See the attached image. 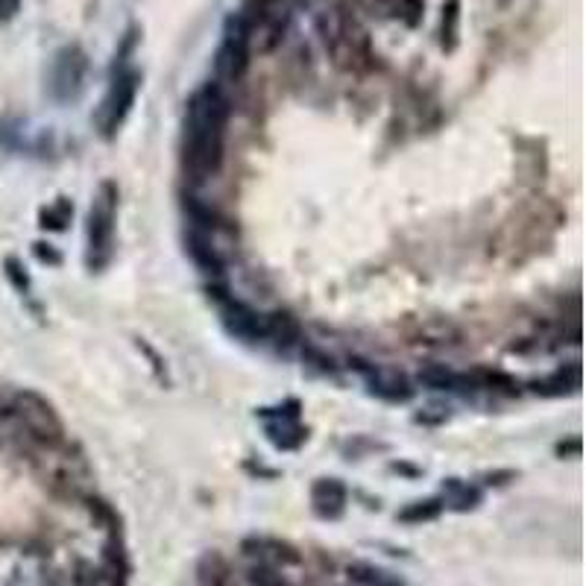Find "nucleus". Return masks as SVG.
<instances>
[{
    "instance_id": "f257e3e1",
    "label": "nucleus",
    "mask_w": 586,
    "mask_h": 586,
    "mask_svg": "<svg viewBox=\"0 0 586 586\" xmlns=\"http://www.w3.org/2000/svg\"><path fill=\"white\" fill-rule=\"evenodd\" d=\"M229 112V97L220 82H205L191 94L182 124V168L194 182L211 179L223 168Z\"/></svg>"
},
{
    "instance_id": "f03ea898",
    "label": "nucleus",
    "mask_w": 586,
    "mask_h": 586,
    "mask_svg": "<svg viewBox=\"0 0 586 586\" xmlns=\"http://www.w3.org/2000/svg\"><path fill=\"white\" fill-rule=\"evenodd\" d=\"M115 217H117V188L115 182H103L97 188L89 223H85V267L100 273L115 255Z\"/></svg>"
},
{
    "instance_id": "7ed1b4c3",
    "label": "nucleus",
    "mask_w": 586,
    "mask_h": 586,
    "mask_svg": "<svg viewBox=\"0 0 586 586\" xmlns=\"http://www.w3.org/2000/svg\"><path fill=\"white\" fill-rule=\"evenodd\" d=\"M9 414H13L21 428H24L32 440L45 443V446H59L65 440V422L53 410L47 399H41L32 390H21L9 399Z\"/></svg>"
},
{
    "instance_id": "20e7f679",
    "label": "nucleus",
    "mask_w": 586,
    "mask_h": 586,
    "mask_svg": "<svg viewBox=\"0 0 586 586\" xmlns=\"http://www.w3.org/2000/svg\"><path fill=\"white\" fill-rule=\"evenodd\" d=\"M249 56H253V45H249V24L244 15H229L223 24V41L220 50L214 56V71L217 77L226 82L244 80V73L249 68Z\"/></svg>"
},
{
    "instance_id": "39448f33",
    "label": "nucleus",
    "mask_w": 586,
    "mask_h": 586,
    "mask_svg": "<svg viewBox=\"0 0 586 586\" xmlns=\"http://www.w3.org/2000/svg\"><path fill=\"white\" fill-rule=\"evenodd\" d=\"M89 56L80 45H65L50 62V97L56 103H73L85 89Z\"/></svg>"
},
{
    "instance_id": "423d86ee",
    "label": "nucleus",
    "mask_w": 586,
    "mask_h": 586,
    "mask_svg": "<svg viewBox=\"0 0 586 586\" xmlns=\"http://www.w3.org/2000/svg\"><path fill=\"white\" fill-rule=\"evenodd\" d=\"M138 85H141V73L133 68L117 71L112 77V85H108L103 106H100V129L106 138H115L117 129L126 124V117L135 106Z\"/></svg>"
},
{
    "instance_id": "0eeeda50",
    "label": "nucleus",
    "mask_w": 586,
    "mask_h": 586,
    "mask_svg": "<svg viewBox=\"0 0 586 586\" xmlns=\"http://www.w3.org/2000/svg\"><path fill=\"white\" fill-rule=\"evenodd\" d=\"M220 317H223L226 332H229L232 338L246 340V343L264 340V314H258L255 308H249L246 302L226 299L223 308H220Z\"/></svg>"
},
{
    "instance_id": "6e6552de",
    "label": "nucleus",
    "mask_w": 586,
    "mask_h": 586,
    "mask_svg": "<svg viewBox=\"0 0 586 586\" xmlns=\"http://www.w3.org/2000/svg\"><path fill=\"white\" fill-rule=\"evenodd\" d=\"M364 378L370 384V393L387 401H408L414 396V387H410L408 375L393 370V366H364Z\"/></svg>"
},
{
    "instance_id": "1a4fd4ad",
    "label": "nucleus",
    "mask_w": 586,
    "mask_h": 586,
    "mask_svg": "<svg viewBox=\"0 0 586 586\" xmlns=\"http://www.w3.org/2000/svg\"><path fill=\"white\" fill-rule=\"evenodd\" d=\"M346 487L338 478H320L311 487V507L320 519H340L346 510Z\"/></svg>"
},
{
    "instance_id": "9d476101",
    "label": "nucleus",
    "mask_w": 586,
    "mask_h": 586,
    "mask_svg": "<svg viewBox=\"0 0 586 586\" xmlns=\"http://www.w3.org/2000/svg\"><path fill=\"white\" fill-rule=\"evenodd\" d=\"M185 253L191 255V262L197 264L203 273H209V276H220L223 273V258L214 249L209 232L194 229V226H191V229L185 232Z\"/></svg>"
},
{
    "instance_id": "9b49d317",
    "label": "nucleus",
    "mask_w": 586,
    "mask_h": 586,
    "mask_svg": "<svg viewBox=\"0 0 586 586\" xmlns=\"http://www.w3.org/2000/svg\"><path fill=\"white\" fill-rule=\"evenodd\" d=\"M244 555L249 557H258V560H273V563H285V566H297L302 560V555L290 542H281V539H246L244 542Z\"/></svg>"
},
{
    "instance_id": "f8f14e48",
    "label": "nucleus",
    "mask_w": 586,
    "mask_h": 586,
    "mask_svg": "<svg viewBox=\"0 0 586 586\" xmlns=\"http://www.w3.org/2000/svg\"><path fill=\"white\" fill-rule=\"evenodd\" d=\"M302 338V329L293 314L288 311H273V314H264V340H273L276 346H293L299 343Z\"/></svg>"
},
{
    "instance_id": "ddd939ff",
    "label": "nucleus",
    "mask_w": 586,
    "mask_h": 586,
    "mask_svg": "<svg viewBox=\"0 0 586 586\" xmlns=\"http://www.w3.org/2000/svg\"><path fill=\"white\" fill-rule=\"evenodd\" d=\"M103 578L108 586H126L129 581V557H126V551L121 546V539H108L106 542V548H103Z\"/></svg>"
},
{
    "instance_id": "4468645a",
    "label": "nucleus",
    "mask_w": 586,
    "mask_h": 586,
    "mask_svg": "<svg viewBox=\"0 0 586 586\" xmlns=\"http://www.w3.org/2000/svg\"><path fill=\"white\" fill-rule=\"evenodd\" d=\"M267 440L273 443L276 449L281 452H290L302 446V440H306V431L297 426V419H276V422H267Z\"/></svg>"
},
{
    "instance_id": "2eb2a0df",
    "label": "nucleus",
    "mask_w": 586,
    "mask_h": 586,
    "mask_svg": "<svg viewBox=\"0 0 586 586\" xmlns=\"http://www.w3.org/2000/svg\"><path fill=\"white\" fill-rule=\"evenodd\" d=\"M229 563L223 560V555L209 551L200 563H197V583L200 586H229Z\"/></svg>"
},
{
    "instance_id": "dca6fc26",
    "label": "nucleus",
    "mask_w": 586,
    "mask_h": 586,
    "mask_svg": "<svg viewBox=\"0 0 586 586\" xmlns=\"http://www.w3.org/2000/svg\"><path fill=\"white\" fill-rule=\"evenodd\" d=\"M443 496H446V502H443V504H452L454 510H461V513L478 507V502H481L478 487H470V484H463L458 478H449L446 484H443Z\"/></svg>"
},
{
    "instance_id": "f3484780",
    "label": "nucleus",
    "mask_w": 586,
    "mask_h": 586,
    "mask_svg": "<svg viewBox=\"0 0 586 586\" xmlns=\"http://www.w3.org/2000/svg\"><path fill=\"white\" fill-rule=\"evenodd\" d=\"M581 387V370L578 366H569V370H560L557 375L546 378V382L534 384V393L542 396H563V393H574Z\"/></svg>"
},
{
    "instance_id": "a211bd4d",
    "label": "nucleus",
    "mask_w": 586,
    "mask_h": 586,
    "mask_svg": "<svg viewBox=\"0 0 586 586\" xmlns=\"http://www.w3.org/2000/svg\"><path fill=\"white\" fill-rule=\"evenodd\" d=\"M443 498H422V502L408 504L405 510H399L396 519L405 525H422V522H434L440 513H443Z\"/></svg>"
},
{
    "instance_id": "6ab92c4d",
    "label": "nucleus",
    "mask_w": 586,
    "mask_h": 586,
    "mask_svg": "<svg viewBox=\"0 0 586 586\" xmlns=\"http://www.w3.org/2000/svg\"><path fill=\"white\" fill-rule=\"evenodd\" d=\"M417 382L428 390H454V387L463 384V378L454 375L452 370H446V366L431 364V366H422V370L417 373Z\"/></svg>"
},
{
    "instance_id": "aec40b11",
    "label": "nucleus",
    "mask_w": 586,
    "mask_h": 586,
    "mask_svg": "<svg viewBox=\"0 0 586 586\" xmlns=\"http://www.w3.org/2000/svg\"><path fill=\"white\" fill-rule=\"evenodd\" d=\"M349 578L361 586H401L393 574H387L384 569H375V566H370V563H352Z\"/></svg>"
},
{
    "instance_id": "412c9836",
    "label": "nucleus",
    "mask_w": 586,
    "mask_h": 586,
    "mask_svg": "<svg viewBox=\"0 0 586 586\" xmlns=\"http://www.w3.org/2000/svg\"><path fill=\"white\" fill-rule=\"evenodd\" d=\"M71 214H73V205L59 197L53 205H47V209H41L39 214V220H41V229H50V232H62L65 226L71 223Z\"/></svg>"
},
{
    "instance_id": "4be33fe9",
    "label": "nucleus",
    "mask_w": 586,
    "mask_h": 586,
    "mask_svg": "<svg viewBox=\"0 0 586 586\" xmlns=\"http://www.w3.org/2000/svg\"><path fill=\"white\" fill-rule=\"evenodd\" d=\"M461 0H449L443 6V27H440V45L446 50H454L458 45V21H461Z\"/></svg>"
},
{
    "instance_id": "5701e85b",
    "label": "nucleus",
    "mask_w": 586,
    "mask_h": 586,
    "mask_svg": "<svg viewBox=\"0 0 586 586\" xmlns=\"http://www.w3.org/2000/svg\"><path fill=\"white\" fill-rule=\"evenodd\" d=\"M246 581H249V586H290V581L281 578V574L273 566H267V563H262V566H255V569H249Z\"/></svg>"
},
{
    "instance_id": "b1692460",
    "label": "nucleus",
    "mask_w": 586,
    "mask_h": 586,
    "mask_svg": "<svg viewBox=\"0 0 586 586\" xmlns=\"http://www.w3.org/2000/svg\"><path fill=\"white\" fill-rule=\"evenodd\" d=\"M422 6H426V0H396V15L408 27H417L422 18Z\"/></svg>"
},
{
    "instance_id": "393cba45",
    "label": "nucleus",
    "mask_w": 586,
    "mask_h": 586,
    "mask_svg": "<svg viewBox=\"0 0 586 586\" xmlns=\"http://www.w3.org/2000/svg\"><path fill=\"white\" fill-rule=\"evenodd\" d=\"M6 273L18 285V290H30V279L24 276V270H21V264L15 262V258H6Z\"/></svg>"
},
{
    "instance_id": "a878e982",
    "label": "nucleus",
    "mask_w": 586,
    "mask_h": 586,
    "mask_svg": "<svg viewBox=\"0 0 586 586\" xmlns=\"http://www.w3.org/2000/svg\"><path fill=\"white\" fill-rule=\"evenodd\" d=\"M21 13V0H0V24H9Z\"/></svg>"
},
{
    "instance_id": "bb28decb",
    "label": "nucleus",
    "mask_w": 586,
    "mask_h": 586,
    "mask_svg": "<svg viewBox=\"0 0 586 586\" xmlns=\"http://www.w3.org/2000/svg\"><path fill=\"white\" fill-rule=\"evenodd\" d=\"M77 586H97L94 569L89 566V563H80V566H77Z\"/></svg>"
},
{
    "instance_id": "cd10ccee",
    "label": "nucleus",
    "mask_w": 586,
    "mask_h": 586,
    "mask_svg": "<svg viewBox=\"0 0 586 586\" xmlns=\"http://www.w3.org/2000/svg\"><path fill=\"white\" fill-rule=\"evenodd\" d=\"M36 255L41 258V262H50V264L62 262V255L56 253V249H50V244H36Z\"/></svg>"
},
{
    "instance_id": "c85d7f7f",
    "label": "nucleus",
    "mask_w": 586,
    "mask_h": 586,
    "mask_svg": "<svg viewBox=\"0 0 586 586\" xmlns=\"http://www.w3.org/2000/svg\"><path fill=\"white\" fill-rule=\"evenodd\" d=\"M9 417V401H4V396H0V419Z\"/></svg>"
}]
</instances>
